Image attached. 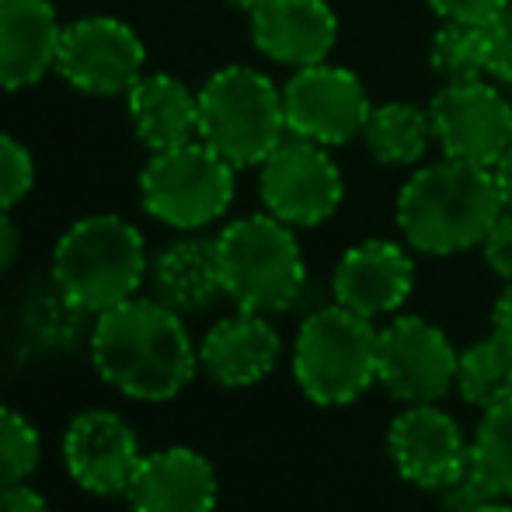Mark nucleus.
<instances>
[{
	"mask_svg": "<svg viewBox=\"0 0 512 512\" xmlns=\"http://www.w3.org/2000/svg\"><path fill=\"white\" fill-rule=\"evenodd\" d=\"M467 471L492 499H512V398L481 408Z\"/></svg>",
	"mask_w": 512,
	"mask_h": 512,
	"instance_id": "nucleus-23",
	"label": "nucleus"
},
{
	"mask_svg": "<svg viewBox=\"0 0 512 512\" xmlns=\"http://www.w3.org/2000/svg\"><path fill=\"white\" fill-rule=\"evenodd\" d=\"M63 25L49 0H0V88L25 91L56 70Z\"/></svg>",
	"mask_w": 512,
	"mask_h": 512,
	"instance_id": "nucleus-19",
	"label": "nucleus"
},
{
	"mask_svg": "<svg viewBox=\"0 0 512 512\" xmlns=\"http://www.w3.org/2000/svg\"><path fill=\"white\" fill-rule=\"evenodd\" d=\"M387 457L408 485L443 492L467 474L471 436H464L460 422L439 408V401L405 405L387 425Z\"/></svg>",
	"mask_w": 512,
	"mask_h": 512,
	"instance_id": "nucleus-13",
	"label": "nucleus"
},
{
	"mask_svg": "<svg viewBox=\"0 0 512 512\" xmlns=\"http://www.w3.org/2000/svg\"><path fill=\"white\" fill-rule=\"evenodd\" d=\"M457 394L474 408L512 398V349L495 335L471 342L457 356Z\"/></svg>",
	"mask_w": 512,
	"mask_h": 512,
	"instance_id": "nucleus-24",
	"label": "nucleus"
},
{
	"mask_svg": "<svg viewBox=\"0 0 512 512\" xmlns=\"http://www.w3.org/2000/svg\"><path fill=\"white\" fill-rule=\"evenodd\" d=\"M143 460L136 429L105 408L81 411L63 432V464L70 478L91 495H126Z\"/></svg>",
	"mask_w": 512,
	"mask_h": 512,
	"instance_id": "nucleus-14",
	"label": "nucleus"
},
{
	"mask_svg": "<svg viewBox=\"0 0 512 512\" xmlns=\"http://www.w3.org/2000/svg\"><path fill=\"white\" fill-rule=\"evenodd\" d=\"M457 356L450 335L429 317L394 314L377 338V384L401 405L443 401L457 387Z\"/></svg>",
	"mask_w": 512,
	"mask_h": 512,
	"instance_id": "nucleus-9",
	"label": "nucleus"
},
{
	"mask_svg": "<svg viewBox=\"0 0 512 512\" xmlns=\"http://www.w3.org/2000/svg\"><path fill=\"white\" fill-rule=\"evenodd\" d=\"M143 63L147 49L126 21L91 14L74 25H63L56 74L81 95H129V88L143 77Z\"/></svg>",
	"mask_w": 512,
	"mask_h": 512,
	"instance_id": "nucleus-12",
	"label": "nucleus"
},
{
	"mask_svg": "<svg viewBox=\"0 0 512 512\" xmlns=\"http://www.w3.org/2000/svg\"><path fill=\"white\" fill-rule=\"evenodd\" d=\"M258 196L265 213L290 223L293 230L321 227L342 206L345 178L328 147L286 136L258 164Z\"/></svg>",
	"mask_w": 512,
	"mask_h": 512,
	"instance_id": "nucleus-8",
	"label": "nucleus"
},
{
	"mask_svg": "<svg viewBox=\"0 0 512 512\" xmlns=\"http://www.w3.org/2000/svg\"><path fill=\"white\" fill-rule=\"evenodd\" d=\"M286 136L283 88L258 67L234 63L199 88V140L237 171L258 168Z\"/></svg>",
	"mask_w": 512,
	"mask_h": 512,
	"instance_id": "nucleus-6",
	"label": "nucleus"
},
{
	"mask_svg": "<svg viewBox=\"0 0 512 512\" xmlns=\"http://www.w3.org/2000/svg\"><path fill=\"white\" fill-rule=\"evenodd\" d=\"M283 338L258 310H241L216 321L199 345V366L220 387H255L276 370Z\"/></svg>",
	"mask_w": 512,
	"mask_h": 512,
	"instance_id": "nucleus-18",
	"label": "nucleus"
},
{
	"mask_svg": "<svg viewBox=\"0 0 512 512\" xmlns=\"http://www.w3.org/2000/svg\"><path fill=\"white\" fill-rule=\"evenodd\" d=\"M359 143L384 168H418V164H425L429 150L436 147V129H432L429 105H415V102L373 105Z\"/></svg>",
	"mask_w": 512,
	"mask_h": 512,
	"instance_id": "nucleus-22",
	"label": "nucleus"
},
{
	"mask_svg": "<svg viewBox=\"0 0 512 512\" xmlns=\"http://www.w3.org/2000/svg\"><path fill=\"white\" fill-rule=\"evenodd\" d=\"M91 363L112 391L133 401H171L199 370L182 314L157 297H129L98 314Z\"/></svg>",
	"mask_w": 512,
	"mask_h": 512,
	"instance_id": "nucleus-1",
	"label": "nucleus"
},
{
	"mask_svg": "<svg viewBox=\"0 0 512 512\" xmlns=\"http://www.w3.org/2000/svg\"><path fill=\"white\" fill-rule=\"evenodd\" d=\"M21 251V234L11 220V209H0V276L14 265Z\"/></svg>",
	"mask_w": 512,
	"mask_h": 512,
	"instance_id": "nucleus-32",
	"label": "nucleus"
},
{
	"mask_svg": "<svg viewBox=\"0 0 512 512\" xmlns=\"http://www.w3.org/2000/svg\"><path fill=\"white\" fill-rule=\"evenodd\" d=\"M0 512H49L46 499L25 485L0 488Z\"/></svg>",
	"mask_w": 512,
	"mask_h": 512,
	"instance_id": "nucleus-31",
	"label": "nucleus"
},
{
	"mask_svg": "<svg viewBox=\"0 0 512 512\" xmlns=\"http://www.w3.org/2000/svg\"><path fill=\"white\" fill-rule=\"evenodd\" d=\"M502 209L506 203L492 168L439 157L411 168L394 203V220L411 251L450 258L481 248Z\"/></svg>",
	"mask_w": 512,
	"mask_h": 512,
	"instance_id": "nucleus-2",
	"label": "nucleus"
},
{
	"mask_svg": "<svg viewBox=\"0 0 512 512\" xmlns=\"http://www.w3.org/2000/svg\"><path fill=\"white\" fill-rule=\"evenodd\" d=\"M220 481L213 464L189 446L147 453L126 488L133 512H213Z\"/></svg>",
	"mask_w": 512,
	"mask_h": 512,
	"instance_id": "nucleus-17",
	"label": "nucleus"
},
{
	"mask_svg": "<svg viewBox=\"0 0 512 512\" xmlns=\"http://www.w3.org/2000/svg\"><path fill=\"white\" fill-rule=\"evenodd\" d=\"M377 338L370 317L331 300L304 317L293 342V377L321 408H345L377 384Z\"/></svg>",
	"mask_w": 512,
	"mask_h": 512,
	"instance_id": "nucleus-5",
	"label": "nucleus"
},
{
	"mask_svg": "<svg viewBox=\"0 0 512 512\" xmlns=\"http://www.w3.org/2000/svg\"><path fill=\"white\" fill-rule=\"evenodd\" d=\"M436 147L453 161L495 168L512 147V102L488 77L443 81L429 102Z\"/></svg>",
	"mask_w": 512,
	"mask_h": 512,
	"instance_id": "nucleus-10",
	"label": "nucleus"
},
{
	"mask_svg": "<svg viewBox=\"0 0 512 512\" xmlns=\"http://www.w3.org/2000/svg\"><path fill=\"white\" fill-rule=\"evenodd\" d=\"M492 335L512 349V283L502 286L499 300L492 307Z\"/></svg>",
	"mask_w": 512,
	"mask_h": 512,
	"instance_id": "nucleus-33",
	"label": "nucleus"
},
{
	"mask_svg": "<svg viewBox=\"0 0 512 512\" xmlns=\"http://www.w3.org/2000/svg\"><path fill=\"white\" fill-rule=\"evenodd\" d=\"M150 286L161 304L178 314L206 310L216 297H223L220 262H216V237H182L168 244L150 262Z\"/></svg>",
	"mask_w": 512,
	"mask_h": 512,
	"instance_id": "nucleus-21",
	"label": "nucleus"
},
{
	"mask_svg": "<svg viewBox=\"0 0 512 512\" xmlns=\"http://www.w3.org/2000/svg\"><path fill=\"white\" fill-rule=\"evenodd\" d=\"M237 168L203 140L150 154L140 175V199L154 220L164 227L196 230L216 223L234 203Z\"/></svg>",
	"mask_w": 512,
	"mask_h": 512,
	"instance_id": "nucleus-7",
	"label": "nucleus"
},
{
	"mask_svg": "<svg viewBox=\"0 0 512 512\" xmlns=\"http://www.w3.org/2000/svg\"><path fill=\"white\" fill-rule=\"evenodd\" d=\"M42 460L35 425L21 411L0 405V488L25 485Z\"/></svg>",
	"mask_w": 512,
	"mask_h": 512,
	"instance_id": "nucleus-26",
	"label": "nucleus"
},
{
	"mask_svg": "<svg viewBox=\"0 0 512 512\" xmlns=\"http://www.w3.org/2000/svg\"><path fill=\"white\" fill-rule=\"evenodd\" d=\"M150 272L143 234L115 213L70 223L53 251V283L77 310H102L136 297Z\"/></svg>",
	"mask_w": 512,
	"mask_h": 512,
	"instance_id": "nucleus-3",
	"label": "nucleus"
},
{
	"mask_svg": "<svg viewBox=\"0 0 512 512\" xmlns=\"http://www.w3.org/2000/svg\"><path fill=\"white\" fill-rule=\"evenodd\" d=\"M415 290V262L411 248L387 237L359 241L338 258L331 272V297L335 304L370 317H391L408 304Z\"/></svg>",
	"mask_w": 512,
	"mask_h": 512,
	"instance_id": "nucleus-15",
	"label": "nucleus"
},
{
	"mask_svg": "<svg viewBox=\"0 0 512 512\" xmlns=\"http://www.w3.org/2000/svg\"><path fill=\"white\" fill-rule=\"evenodd\" d=\"M251 42L279 67H314L338 46V14L328 0H262L251 11Z\"/></svg>",
	"mask_w": 512,
	"mask_h": 512,
	"instance_id": "nucleus-16",
	"label": "nucleus"
},
{
	"mask_svg": "<svg viewBox=\"0 0 512 512\" xmlns=\"http://www.w3.org/2000/svg\"><path fill=\"white\" fill-rule=\"evenodd\" d=\"M283 108L290 136L335 150L363 136L373 102L359 74L324 60L293 70V77L283 84Z\"/></svg>",
	"mask_w": 512,
	"mask_h": 512,
	"instance_id": "nucleus-11",
	"label": "nucleus"
},
{
	"mask_svg": "<svg viewBox=\"0 0 512 512\" xmlns=\"http://www.w3.org/2000/svg\"><path fill=\"white\" fill-rule=\"evenodd\" d=\"M35 185V161L25 143L0 133V209H14Z\"/></svg>",
	"mask_w": 512,
	"mask_h": 512,
	"instance_id": "nucleus-27",
	"label": "nucleus"
},
{
	"mask_svg": "<svg viewBox=\"0 0 512 512\" xmlns=\"http://www.w3.org/2000/svg\"><path fill=\"white\" fill-rule=\"evenodd\" d=\"M129 119L150 154L199 140V91L171 74H143L126 95Z\"/></svg>",
	"mask_w": 512,
	"mask_h": 512,
	"instance_id": "nucleus-20",
	"label": "nucleus"
},
{
	"mask_svg": "<svg viewBox=\"0 0 512 512\" xmlns=\"http://www.w3.org/2000/svg\"><path fill=\"white\" fill-rule=\"evenodd\" d=\"M227 4H230V7H241V11H248V14H251L258 4H262V0H227Z\"/></svg>",
	"mask_w": 512,
	"mask_h": 512,
	"instance_id": "nucleus-36",
	"label": "nucleus"
},
{
	"mask_svg": "<svg viewBox=\"0 0 512 512\" xmlns=\"http://www.w3.org/2000/svg\"><path fill=\"white\" fill-rule=\"evenodd\" d=\"M492 175H495V185H499L502 203H506V209H512V147L502 154V161L492 168Z\"/></svg>",
	"mask_w": 512,
	"mask_h": 512,
	"instance_id": "nucleus-34",
	"label": "nucleus"
},
{
	"mask_svg": "<svg viewBox=\"0 0 512 512\" xmlns=\"http://www.w3.org/2000/svg\"><path fill=\"white\" fill-rule=\"evenodd\" d=\"M439 21H460V25H488L495 14L509 7V0H425Z\"/></svg>",
	"mask_w": 512,
	"mask_h": 512,
	"instance_id": "nucleus-30",
	"label": "nucleus"
},
{
	"mask_svg": "<svg viewBox=\"0 0 512 512\" xmlns=\"http://www.w3.org/2000/svg\"><path fill=\"white\" fill-rule=\"evenodd\" d=\"M223 297L241 310L279 314L297 307L307 290V262L290 223L272 213H251L216 234Z\"/></svg>",
	"mask_w": 512,
	"mask_h": 512,
	"instance_id": "nucleus-4",
	"label": "nucleus"
},
{
	"mask_svg": "<svg viewBox=\"0 0 512 512\" xmlns=\"http://www.w3.org/2000/svg\"><path fill=\"white\" fill-rule=\"evenodd\" d=\"M481 258L485 265L502 279L512 283V209H502L499 220L492 223V230L481 241Z\"/></svg>",
	"mask_w": 512,
	"mask_h": 512,
	"instance_id": "nucleus-29",
	"label": "nucleus"
},
{
	"mask_svg": "<svg viewBox=\"0 0 512 512\" xmlns=\"http://www.w3.org/2000/svg\"><path fill=\"white\" fill-rule=\"evenodd\" d=\"M485 77L512 88V4L485 25Z\"/></svg>",
	"mask_w": 512,
	"mask_h": 512,
	"instance_id": "nucleus-28",
	"label": "nucleus"
},
{
	"mask_svg": "<svg viewBox=\"0 0 512 512\" xmlns=\"http://www.w3.org/2000/svg\"><path fill=\"white\" fill-rule=\"evenodd\" d=\"M429 67L443 81L485 77V25L439 21V28L429 39Z\"/></svg>",
	"mask_w": 512,
	"mask_h": 512,
	"instance_id": "nucleus-25",
	"label": "nucleus"
},
{
	"mask_svg": "<svg viewBox=\"0 0 512 512\" xmlns=\"http://www.w3.org/2000/svg\"><path fill=\"white\" fill-rule=\"evenodd\" d=\"M471 512H512V499H488Z\"/></svg>",
	"mask_w": 512,
	"mask_h": 512,
	"instance_id": "nucleus-35",
	"label": "nucleus"
}]
</instances>
